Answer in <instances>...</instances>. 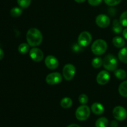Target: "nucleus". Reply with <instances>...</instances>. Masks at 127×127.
Returning a JSON list of instances; mask_svg holds the SVG:
<instances>
[{"mask_svg":"<svg viewBox=\"0 0 127 127\" xmlns=\"http://www.w3.org/2000/svg\"><path fill=\"white\" fill-rule=\"evenodd\" d=\"M107 49V43L102 39H98L94 41L91 46L92 52L95 55H102Z\"/></svg>","mask_w":127,"mask_h":127,"instance_id":"nucleus-2","label":"nucleus"},{"mask_svg":"<svg viewBox=\"0 0 127 127\" xmlns=\"http://www.w3.org/2000/svg\"><path fill=\"white\" fill-rule=\"evenodd\" d=\"M110 75L107 70H102L99 73L96 77L97 83L100 85H105L110 80Z\"/></svg>","mask_w":127,"mask_h":127,"instance_id":"nucleus-11","label":"nucleus"},{"mask_svg":"<svg viewBox=\"0 0 127 127\" xmlns=\"http://www.w3.org/2000/svg\"><path fill=\"white\" fill-rule=\"evenodd\" d=\"M74 1L78 3H82V2H84L86 0H74Z\"/></svg>","mask_w":127,"mask_h":127,"instance_id":"nucleus-33","label":"nucleus"},{"mask_svg":"<svg viewBox=\"0 0 127 127\" xmlns=\"http://www.w3.org/2000/svg\"><path fill=\"white\" fill-rule=\"evenodd\" d=\"M119 93L122 97H127V81L122 82L119 85Z\"/></svg>","mask_w":127,"mask_h":127,"instance_id":"nucleus-17","label":"nucleus"},{"mask_svg":"<svg viewBox=\"0 0 127 127\" xmlns=\"http://www.w3.org/2000/svg\"><path fill=\"white\" fill-rule=\"evenodd\" d=\"M60 105L64 109H69L73 105V101L71 98L66 97L62 99L60 102Z\"/></svg>","mask_w":127,"mask_h":127,"instance_id":"nucleus-18","label":"nucleus"},{"mask_svg":"<svg viewBox=\"0 0 127 127\" xmlns=\"http://www.w3.org/2000/svg\"><path fill=\"white\" fill-rule=\"evenodd\" d=\"M22 8L21 7H14L11 9L10 11L11 16L14 17H17L21 16L22 13Z\"/></svg>","mask_w":127,"mask_h":127,"instance_id":"nucleus-22","label":"nucleus"},{"mask_svg":"<svg viewBox=\"0 0 127 127\" xmlns=\"http://www.w3.org/2000/svg\"><path fill=\"white\" fill-rule=\"evenodd\" d=\"M76 73V68L73 64H67L63 67V76L66 81H71L74 78Z\"/></svg>","mask_w":127,"mask_h":127,"instance_id":"nucleus-5","label":"nucleus"},{"mask_svg":"<svg viewBox=\"0 0 127 127\" xmlns=\"http://www.w3.org/2000/svg\"><path fill=\"white\" fill-rule=\"evenodd\" d=\"M31 0H17V4L22 9H26L30 6Z\"/></svg>","mask_w":127,"mask_h":127,"instance_id":"nucleus-24","label":"nucleus"},{"mask_svg":"<svg viewBox=\"0 0 127 127\" xmlns=\"http://www.w3.org/2000/svg\"><path fill=\"white\" fill-rule=\"evenodd\" d=\"M103 65V60L100 57H95L92 60V66L94 68H99Z\"/></svg>","mask_w":127,"mask_h":127,"instance_id":"nucleus-23","label":"nucleus"},{"mask_svg":"<svg viewBox=\"0 0 127 127\" xmlns=\"http://www.w3.org/2000/svg\"><path fill=\"white\" fill-rule=\"evenodd\" d=\"M90 108L86 105H82L78 107L76 110L75 115L76 119L80 121H84L87 120L90 116Z\"/></svg>","mask_w":127,"mask_h":127,"instance_id":"nucleus-4","label":"nucleus"},{"mask_svg":"<svg viewBox=\"0 0 127 127\" xmlns=\"http://www.w3.org/2000/svg\"><path fill=\"white\" fill-rule=\"evenodd\" d=\"M122 34H123V36H124V38H125V39L127 40V28L125 29L123 31Z\"/></svg>","mask_w":127,"mask_h":127,"instance_id":"nucleus-30","label":"nucleus"},{"mask_svg":"<svg viewBox=\"0 0 127 127\" xmlns=\"http://www.w3.org/2000/svg\"><path fill=\"white\" fill-rule=\"evenodd\" d=\"M103 66L107 71H114L118 66V60L116 57L112 54H109L103 60Z\"/></svg>","mask_w":127,"mask_h":127,"instance_id":"nucleus-3","label":"nucleus"},{"mask_svg":"<svg viewBox=\"0 0 127 127\" xmlns=\"http://www.w3.org/2000/svg\"><path fill=\"white\" fill-rule=\"evenodd\" d=\"M67 127H80L79 125H76V124H71V125H68Z\"/></svg>","mask_w":127,"mask_h":127,"instance_id":"nucleus-32","label":"nucleus"},{"mask_svg":"<svg viewBox=\"0 0 127 127\" xmlns=\"http://www.w3.org/2000/svg\"><path fill=\"white\" fill-rule=\"evenodd\" d=\"M109 125V120L105 117H100L95 122L96 127H107Z\"/></svg>","mask_w":127,"mask_h":127,"instance_id":"nucleus-19","label":"nucleus"},{"mask_svg":"<svg viewBox=\"0 0 127 127\" xmlns=\"http://www.w3.org/2000/svg\"><path fill=\"white\" fill-rule=\"evenodd\" d=\"M45 64L50 69H55L59 66V61L55 57L48 55L45 59Z\"/></svg>","mask_w":127,"mask_h":127,"instance_id":"nucleus-12","label":"nucleus"},{"mask_svg":"<svg viewBox=\"0 0 127 127\" xmlns=\"http://www.w3.org/2000/svg\"><path fill=\"white\" fill-rule=\"evenodd\" d=\"M104 1L105 3L108 6H114L119 4L121 2L122 0H104Z\"/></svg>","mask_w":127,"mask_h":127,"instance_id":"nucleus-27","label":"nucleus"},{"mask_svg":"<svg viewBox=\"0 0 127 127\" xmlns=\"http://www.w3.org/2000/svg\"><path fill=\"white\" fill-rule=\"evenodd\" d=\"M113 115L117 120L123 121L127 117V111L122 106H117L113 110Z\"/></svg>","mask_w":127,"mask_h":127,"instance_id":"nucleus-7","label":"nucleus"},{"mask_svg":"<svg viewBox=\"0 0 127 127\" xmlns=\"http://www.w3.org/2000/svg\"><path fill=\"white\" fill-rule=\"evenodd\" d=\"M120 22L124 27H127V11L121 14L120 17Z\"/></svg>","mask_w":127,"mask_h":127,"instance_id":"nucleus-25","label":"nucleus"},{"mask_svg":"<svg viewBox=\"0 0 127 127\" xmlns=\"http://www.w3.org/2000/svg\"><path fill=\"white\" fill-rule=\"evenodd\" d=\"M118 57L120 62L127 64V47H124L119 51Z\"/></svg>","mask_w":127,"mask_h":127,"instance_id":"nucleus-15","label":"nucleus"},{"mask_svg":"<svg viewBox=\"0 0 127 127\" xmlns=\"http://www.w3.org/2000/svg\"><path fill=\"white\" fill-rule=\"evenodd\" d=\"M78 100H79V103L83 105H85L88 102L89 100V98L88 96L85 94H81L79 95V97H78Z\"/></svg>","mask_w":127,"mask_h":127,"instance_id":"nucleus-26","label":"nucleus"},{"mask_svg":"<svg viewBox=\"0 0 127 127\" xmlns=\"http://www.w3.org/2000/svg\"><path fill=\"white\" fill-rule=\"evenodd\" d=\"M112 43L117 48H122L125 45V41L122 37L117 36L113 38Z\"/></svg>","mask_w":127,"mask_h":127,"instance_id":"nucleus-14","label":"nucleus"},{"mask_svg":"<svg viewBox=\"0 0 127 127\" xmlns=\"http://www.w3.org/2000/svg\"><path fill=\"white\" fill-rule=\"evenodd\" d=\"M29 45L26 43H22L18 47V51L21 54L25 55L29 52Z\"/></svg>","mask_w":127,"mask_h":127,"instance_id":"nucleus-21","label":"nucleus"},{"mask_svg":"<svg viewBox=\"0 0 127 127\" xmlns=\"http://www.w3.org/2000/svg\"></svg>","mask_w":127,"mask_h":127,"instance_id":"nucleus-34","label":"nucleus"},{"mask_svg":"<svg viewBox=\"0 0 127 127\" xmlns=\"http://www.w3.org/2000/svg\"><path fill=\"white\" fill-rule=\"evenodd\" d=\"M29 56L31 59L35 62H41L43 59L44 55L40 49L36 47L31 48L29 51Z\"/></svg>","mask_w":127,"mask_h":127,"instance_id":"nucleus-9","label":"nucleus"},{"mask_svg":"<svg viewBox=\"0 0 127 127\" xmlns=\"http://www.w3.org/2000/svg\"><path fill=\"white\" fill-rule=\"evenodd\" d=\"M26 39L31 47H35L40 45L43 40V35L37 28H31L27 32Z\"/></svg>","mask_w":127,"mask_h":127,"instance_id":"nucleus-1","label":"nucleus"},{"mask_svg":"<svg viewBox=\"0 0 127 127\" xmlns=\"http://www.w3.org/2000/svg\"><path fill=\"white\" fill-rule=\"evenodd\" d=\"M123 26L120 23V21L117 19H115L113 21L112 30L115 33H120L122 32Z\"/></svg>","mask_w":127,"mask_h":127,"instance_id":"nucleus-16","label":"nucleus"},{"mask_svg":"<svg viewBox=\"0 0 127 127\" xmlns=\"http://www.w3.org/2000/svg\"><path fill=\"white\" fill-rule=\"evenodd\" d=\"M4 57V52L1 48H0V60H2Z\"/></svg>","mask_w":127,"mask_h":127,"instance_id":"nucleus-31","label":"nucleus"},{"mask_svg":"<svg viewBox=\"0 0 127 127\" xmlns=\"http://www.w3.org/2000/svg\"><path fill=\"white\" fill-rule=\"evenodd\" d=\"M114 74H115V76L117 79H120V80H123V79H125L127 77L126 71L122 69H115L114 71Z\"/></svg>","mask_w":127,"mask_h":127,"instance_id":"nucleus-20","label":"nucleus"},{"mask_svg":"<svg viewBox=\"0 0 127 127\" xmlns=\"http://www.w3.org/2000/svg\"><path fill=\"white\" fill-rule=\"evenodd\" d=\"M62 76L58 72L52 73L48 74L46 77V82L50 85H55L60 84L62 81Z\"/></svg>","mask_w":127,"mask_h":127,"instance_id":"nucleus-8","label":"nucleus"},{"mask_svg":"<svg viewBox=\"0 0 127 127\" xmlns=\"http://www.w3.org/2000/svg\"><path fill=\"white\" fill-rule=\"evenodd\" d=\"M88 3L93 6H97L100 4L102 0H88Z\"/></svg>","mask_w":127,"mask_h":127,"instance_id":"nucleus-28","label":"nucleus"},{"mask_svg":"<svg viewBox=\"0 0 127 127\" xmlns=\"http://www.w3.org/2000/svg\"><path fill=\"white\" fill-rule=\"evenodd\" d=\"M110 126H111V127H118L117 122L115 121V120L112 121L111 122V124H110Z\"/></svg>","mask_w":127,"mask_h":127,"instance_id":"nucleus-29","label":"nucleus"},{"mask_svg":"<svg viewBox=\"0 0 127 127\" xmlns=\"http://www.w3.org/2000/svg\"><path fill=\"white\" fill-rule=\"evenodd\" d=\"M110 18L105 14L98 15L95 19V23L97 26L100 28H106L110 24Z\"/></svg>","mask_w":127,"mask_h":127,"instance_id":"nucleus-10","label":"nucleus"},{"mask_svg":"<svg viewBox=\"0 0 127 127\" xmlns=\"http://www.w3.org/2000/svg\"><path fill=\"white\" fill-rule=\"evenodd\" d=\"M92 41V35L89 32L84 31L79 35L78 42L80 46L83 47H88Z\"/></svg>","mask_w":127,"mask_h":127,"instance_id":"nucleus-6","label":"nucleus"},{"mask_svg":"<svg viewBox=\"0 0 127 127\" xmlns=\"http://www.w3.org/2000/svg\"><path fill=\"white\" fill-rule=\"evenodd\" d=\"M91 110L95 115H102L104 112V107L99 102H95L92 105Z\"/></svg>","mask_w":127,"mask_h":127,"instance_id":"nucleus-13","label":"nucleus"}]
</instances>
